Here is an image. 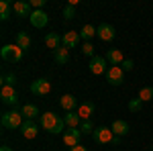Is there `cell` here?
I'll use <instances>...</instances> for the list:
<instances>
[{"instance_id": "603a6c76", "label": "cell", "mask_w": 153, "mask_h": 151, "mask_svg": "<svg viewBox=\"0 0 153 151\" xmlns=\"http://www.w3.org/2000/svg\"><path fill=\"white\" fill-rule=\"evenodd\" d=\"M16 45L21 47V49H29L31 47V37H29V33H25V31H21V33H16Z\"/></svg>"}, {"instance_id": "ac0fdd59", "label": "cell", "mask_w": 153, "mask_h": 151, "mask_svg": "<svg viewBox=\"0 0 153 151\" xmlns=\"http://www.w3.org/2000/svg\"><path fill=\"white\" fill-rule=\"evenodd\" d=\"M45 47L57 51L59 47H61V35H59V33H47V35H45Z\"/></svg>"}, {"instance_id": "5bb4252c", "label": "cell", "mask_w": 153, "mask_h": 151, "mask_svg": "<svg viewBox=\"0 0 153 151\" xmlns=\"http://www.w3.org/2000/svg\"><path fill=\"white\" fill-rule=\"evenodd\" d=\"M12 12L16 14V16H31V2H25V0H16L14 4H12Z\"/></svg>"}, {"instance_id": "ffe728a7", "label": "cell", "mask_w": 153, "mask_h": 151, "mask_svg": "<svg viewBox=\"0 0 153 151\" xmlns=\"http://www.w3.org/2000/svg\"><path fill=\"white\" fill-rule=\"evenodd\" d=\"M53 57H55V63H59V65H65V63L70 61V49L61 45L57 51L53 53Z\"/></svg>"}, {"instance_id": "e575fe53", "label": "cell", "mask_w": 153, "mask_h": 151, "mask_svg": "<svg viewBox=\"0 0 153 151\" xmlns=\"http://www.w3.org/2000/svg\"><path fill=\"white\" fill-rule=\"evenodd\" d=\"M0 151H12V147H8V145H2V147H0Z\"/></svg>"}, {"instance_id": "83f0119b", "label": "cell", "mask_w": 153, "mask_h": 151, "mask_svg": "<svg viewBox=\"0 0 153 151\" xmlns=\"http://www.w3.org/2000/svg\"><path fill=\"white\" fill-rule=\"evenodd\" d=\"M16 84V76L14 74H4L2 76V86H14Z\"/></svg>"}, {"instance_id": "5b68a950", "label": "cell", "mask_w": 153, "mask_h": 151, "mask_svg": "<svg viewBox=\"0 0 153 151\" xmlns=\"http://www.w3.org/2000/svg\"><path fill=\"white\" fill-rule=\"evenodd\" d=\"M29 90L35 94V96H47V94L51 92V82L45 80V78H39V80L31 82Z\"/></svg>"}, {"instance_id": "2e32d148", "label": "cell", "mask_w": 153, "mask_h": 151, "mask_svg": "<svg viewBox=\"0 0 153 151\" xmlns=\"http://www.w3.org/2000/svg\"><path fill=\"white\" fill-rule=\"evenodd\" d=\"M94 110H96V106L90 100H86V102H82V104L78 106V115H80L82 121H90V116L94 115Z\"/></svg>"}, {"instance_id": "6da1fadb", "label": "cell", "mask_w": 153, "mask_h": 151, "mask_svg": "<svg viewBox=\"0 0 153 151\" xmlns=\"http://www.w3.org/2000/svg\"><path fill=\"white\" fill-rule=\"evenodd\" d=\"M0 123H2V127L8 129V131H14V129H21L25 123L23 115H21V110H8V112H4L2 118H0Z\"/></svg>"}, {"instance_id": "e0dca14e", "label": "cell", "mask_w": 153, "mask_h": 151, "mask_svg": "<svg viewBox=\"0 0 153 151\" xmlns=\"http://www.w3.org/2000/svg\"><path fill=\"white\" fill-rule=\"evenodd\" d=\"M106 61H108L110 65H120V63L125 61V55H123L120 49H108V51H106Z\"/></svg>"}, {"instance_id": "d6a6232c", "label": "cell", "mask_w": 153, "mask_h": 151, "mask_svg": "<svg viewBox=\"0 0 153 151\" xmlns=\"http://www.w3.org/2000/svg\"><path fill=\"white\" fill-rule=\"evenodd\" d=\"M70 151H88L86 147H82V145H76V147H71Z\"/></svg>"}, {"instance_id": "7402d4cb", "label": "cell", "mask_w": 153, "mask_h": 151, "mask_svg": "<svg viewBox=\"0 0 153 151\" xmlns=\"http://www.w3.org/2000/svg\"><path fill=\"white\" fill-rule=\"evenodd\" d=\"M63 121H65V125H68L70 129H76L78 125H82V123H80L82 118H80V115H78V110H71V112H65V116H63Z\"/></svg>"}, {"instance_id": "ba28073f", "label": "cell", "mask_w": 153, "mask_h": 151, "mask_svg": "<svg viewBox=\"0 0 153 151\" xmlns=\"http://www.w3.org/2000/svg\"><path fill=\"white\" fill-rule=\"evenodd\" d=\"M80 139H82V131H80V127L70 129V131L63 133V143H65L70 149H71V147H76V145H80Z\"/></svg>"}, {"instance_id": "277c9868", "label": "cell", "mask_w": 153, "mask_h": 151, "mask_svg": "<svg viewBox=\"0 0 153 151\" xmlns=\"http://www.w3.org/2000/svg\"><path fill=\"white\" fill-rule=\"evenodd\" d=\"M92 137H94L96 143H100V145H106V143H112L114 141V133H112V129L108 127H96L94 133H92Z\"/></svg>"}, {"instance_id": "3957f363", "label": "cell", "mask_w": 153, "mask_h": 151, "mask_svg": "<svg viewBox=\"0 0 153 151\" xmlns=\"http://www.w3.org/2000/svg\"><path fill=\"white\" fill-rule=\"evenodd\" d=\"M106 82H108L110 86H120V84L125 82V70H123L120 65H110V68L106 70Z\"/></svg>"}, {"instance_id": "8992f818", "label": "cell", "mask_w": 153, "mask_h": 151, "mask_svg": "<svg viewBox=\"0 0 153 151\" xmlns=\"http://www.w3.org/2000/svg\"><path fill=\"white\" fill-rule=\"evenodd\" d=\"M59 121H61V118H59L55 112L47 110L45 115H41V127L45 129L47 133H51V135H53V131H55V127L59 125Z\"/></svg>"}, {"instance_id": "1f68e13d", "label": "cell", "mask_w": 153, "mask_h": 151, "mask_svg": "<svg viewBox=\"0 0 153 151\" xmlns=\"http://www.w3.org/2000/svg\"><path fill=\"white\" fill-rule=\"evenodd\" d=\"M133 65H135V63H133V59H125V61L120 63V68H123L125 71H131V70H133Z\"/></svg>"}, {"instance_id": "52a82bcc", "label": "cell", "mask_w": 153, "mask_h": 151, "mask_svg": "<svg viewBox=\"0 0 153 151\" xmlns=\"http://www.w3.org/2000/svg\"><path fill=\"white\" fill-rule=\"evenodd\" d=\"M0 98H2V102L8 106H14L19 102V94L14 90V86H2V90H0Z\"/></svg>"}, {"instance_id": "836d02e7", "label": "cell", "mask_w": 153, "mask_h": 151, "mask_svg": "<svg viewBox=\"0 0 153 151\" xmlns=\"http://www.w3.org/2000/svg\"><path fill=\"white\" fill-rule=\"evenodd\" d=\"M68 4H70V6H78V4H80V0H70Z\"/></svg>"}, {"instance_id": "44dd1931", "label": "cell", "mask_w": 153, "mask_h": 151, "mask_svg": "<svg viewBox=\"0 0 153 151\" xmlns=\"http://www.w3.org/2000/svg\"><path fill=\"white\" fill-rule=\"evenodd\" d=\"M21 115H23L25 121H33L35 116H39V108H37L35 104H29V102H27V104L21 108Z\"/></svg>"}, {"instance_id": "9a60e30c", "label": "cell", "mask_w": 153, "mask_h": 151, "mask_svg": "<svg viewBox=\"0 0 153 151\" xmlns=\"http://www.w3.org/2000/svg\"><path fill=\"white\" fill-rule=\"evenodd\" d=\"M59 106H61L65 112H71V110H76V106H78V98H76L74 94H63V96L59 98Z\"/></svg>"}, {"instance_id": "7c38bea8", "label": "cell", "mask_w": 153, "mask_h": 151, "mask_svg": "<svg viewBox=\"0 0 153 151\" xmlns=\"http://www.w3.org/2000/svg\"><path fill=\"white\" fill-rule=\"evenodd\" d=\"M21 135H23L25 139H35L37 135H39V125H37L35 121H25L23 127H21Z\"/></svg>"}, {"instance_id": "f546056e", "label": "cell", "mask_w": 153, "mask_h": 151, "mask_svg": "<svg viewBox=\"0 0 153 151\" xmlns=\"http://www.w3.org/2000/svg\"><path fill=\"white\" fill-rule=\"evenodd\" d=\"M82 51H84V55H88L90 59L94 57V47H92V43H88V41H86V43L82 45Z\"/></svg>"}, {"instance_id": "4fadbf2b", "label": "cell", "mask_w": 153, "mask_h": 151, "mask_svg": "<svg viewBox=\"0 0 153 151\" xmlns=\"http://www.w3.org/2000/svg\"><path fill=\"white\" fill-rule=\"evenodd\" d=\"M96 31H98V37L102 39V41H112L114 37H117V33H114V27L112 25H108V23H102V25H98L96 27Z\"/></svg>"}, {"instance_id": "f1b7e54d", "label": "cell", "mask_w": 153, "mask_h": 151, "mask_svg": "<svg viewBox=\"0 0 153 151\" xmlns=\"http://www.w3.org/2000/svg\"><path fill=\"white\" fill-rule=\"evenodd\" d=\"M141 106H143V102L139 100V98L129 100V110H131V112H139V110H141Z\"/></svg>"}, {"instance_id": "484cf974", "label": "cell", "mask_w": 153, "mask_h": 151, "mask_svg": "<svg viewBox=\"0 0 153 151\" xmlns=\"http://www.w3.org/2000/svg\"><path fill=\"white\" fill-rule=\"evenodd\" d=\"M139 100H141V102H149V100H153V88L151 86H143L141 90H139Z\"/></svg>"}, {"instance_id": "9c48e42d", "label": "cell", "mask_w": 153, "mask_h": 151, "mask_svg": "<svg viewBox=\"0 0 153 151\" xmlns=\"http://www.w3.org/2000/svg\"><path fill=\"white\" fill-rule=\"evenodd\" d=\"M88 68H90V71H92L94 76H102V74H106V57L94 55V57L90 59Z\"/></svg>"}, {"instance_id": "7a4b0ae2", "label": "cell", "mask_w": 153, "mask_h": 151, "mask_svg": "<svg viewBox=\"0 0 153 151\" xmlns=\"http://www.w3.org/2000/svg\"><path fill=\"white\" fill-rule=\"evenodd\" d=\"M23 49L16 45H2V49H0V55H2V59L6 61V63H19L21 59H23Z\"/></svg>"}, {"instance_id": "8fae6325", "label": "cell", "mask_w": 153, "mask_h": 151, "mask_svg": "<svg viewBox=\"0 0 153 151\" xmlns=\"http://www.w3.org/2000/svg\"><path fill=\"white\" fill-rule=\"evenodd\" d=\"M29 21H31V25H33L35 29H43V27L49 23V16H47L45 10H33L31 16H29Z\"/></svg>"}, {"instance_id": "d590c367", "label": "cell", "mask_w": 153, "mask_h": 151, "mask_svg": "<svg viewBox=\"0 0 153 151\" xmlns=\"http://www.w3.org/2000/svg\"><path fill=\"white\" fill-rule=\"evenodd\" d=\"M151 151H153V149H151Z\"/></svg>"}, {"instance_id": "4dcf8cb0", "label": "cell", "mask_w": 153, "mask_h": 151, "mask_svg": "<svg viewBox=\"0 0 153 151\" xmlns=\"http://www.w3.org/2000/svg\"><path fill=\"white\" fill-rule=\"evenodd\" d=\"M63 16H65L68 21H70V19H74V16H76V6H70V4H68V6L63 8Z\"/></svg>"}, {"instance_id": "d4e9b609", "label": "cell", "mask_w": 153, "mask_h": 151, "mask_svg": "<svg viewBox=\"0 0 153 151\" xmlns=\"http://www.w3.org/2000/svg\"><path fill=\"white\" fill-rule=\"evenodd\" d=\"M10 10H12V2L2 0V2H0V19H2V21H6V19L10 16Z\"/></svg>"}, {"instance_id": "cb8c5ba5", "label": "cell", "mask_w": 153, "mask_h": 151, "mask_svg": "<svg viewBox=\"0 0 153 151\" xmlns=\"http://www.w3.org/2000/svg\"><path fill=\"white\" fill-rule=\"evenodd\" d=\"M94 35H98V31L94 29V25H84L82 29H80V37L86 39V41H90Z\"/></svg>"}, {"instance_id": "4316f807", "label": "cell", "mask_w": 153, "mask_h": 151, "mask_svg": "<svg viewBox=\"0 0 153 151\" xmlns=\"http://www.w3.org/2000/svg\"><path fill=\"white\" fill-rule=\"evenodd\" d=\"M80 131H82V135H92V133H94V125H92V121H82Z\"/></svg>"}, {"instance_id": "30bf717a", "label": "cell", "mask_w": 153, "mask_h": 151, "mask_svg": "<svg viewBox=\"0 0 153 151\" xmlns=\"http://www.w3.org/2000/svg\"><path fill=\"white\" fill-rule=\"evenodd\" d=\"M80 33L78 31H68V33H63L61 35V45L68 47V49H76L78 47V43H80Z\"/></svg>"}, {"instance_id": "d6986e66", "label": "cell", "mask_w": 153, "mask_h": 151, "mask_svg": "<svg viewBox=\"0 0 153 151\" xmlns=\"http://www.w3.org/2000/svg\"><path fill=\"white\" fill-rule=\"evenodd\" d=\"M112 133H114V135H117V137H123V135H127V133H129V123H127V121H123V118H117V121H114V123H112Z\"/></svg>"}]
</instances>
